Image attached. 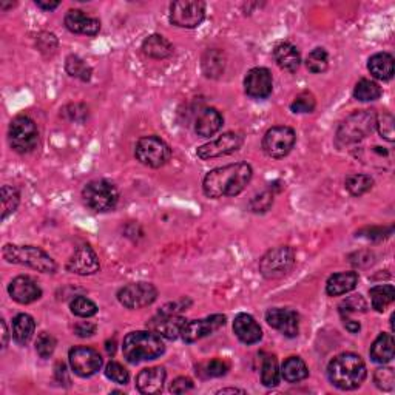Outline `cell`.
<instances>
[{"mask_svg":"<svg viewBox=\"0 0 395 395\" xmlns=\"http://www.w3.org/2000/svg\"><path fill=\"white\" fill-rule=\"evenodd\" d=\"M253 176L252 167L247 163L229 164L213 169L203 181V190L207 198L218 199L237 196L243 192Z\"/></svg>","mask_w":395,"mask_h":395,"instance_id":"cell-1","label":"cell"},{"mask_svg":"<svg viewBox=\"0 0 395 395\" xmlns=\"http://www.w3.org/2000/svg\"><path fill=\"white\" fill-rule=\"evenodd\" d=\"M366 376L367 371L363 358L352 352L337 356L327 366V377L341 391L357 389L363 385Z\"/></svg>","mask_w":395,"mask_h":395,"instance_id":"cell-2","label":"cell"},{"mask_svg":"<svg viewBox=\"0 0 395 395\" xmlns=\"http://www.w3.org/2000/svg\"><path fill=\"white\" fill-rule=\"evenodd\" d=\"M165 351L163 337L153 331H136L130 332L124 338L122 352L124 357L130 363H140V361L155 360L160 357Z\"/></svg>","mask_w":395,"mask_h":395,"instance_id":"cell-3","label":"cell"},{"mask_svg":"<svg viewBox=\"0 0 395 395\" xmlns=\"http://www.w3.org/2000/svg\"><path fill=\"white\" fill-rule=\"evenodd\" d=\"M2 255L6 263L30 267V269H35L42 273H55L57 270V264L55 263V259L45 250L36 246L5 244Z\"/></svg>","mask_w":395,"mask_h":395,"instance_id":"cell-4","label":"cell"},{"mask_svg":"<svg viewBox=\"0 0 395 395\" xmlns=\"http://www.w3.org/2000/svg\"><path fill=\"white\" fill-rule=\"evenodd\" d=\"M377 113L374 110H358L347 116L337 130V143L351 145L369 136L376 129Z\"/></svg>","mask_w":395,"mask_h":395,"instance_id":"cell-5","label":"cell"},{"mask_svg":"<svg viewBox=\"0 0 395 395\" xmlns=\"http://www.w3.org/2000/svg\"><path fill=\"white\" fill-rule=\"evenodd\" d=\"M8 139L11 149L26 155L37 149L39 145V130L35 120L28 116H17L11 120Z\"/></svg>","mask_w":395,"mask_h":395,"instance_id":"cell-6","label":"cell"},{"mask_svg":"<svg viewBox=\"0 0 395 395\" xmlns=\"http://www.w3.org/2000/svg\"><path fill=\"white\" fill-rule=\"evenodd\" d=\"M84 203L95 212H110L119 201V192L115 184L105 179H96L86 184L82 190Z\"/></svg>","mask_w":395,"mask_h":395,"instance_id":"cell-7","label":"cell"},{"mask_svg":"<svg viewBox=\"0 0 395 395\" xmlns=\"http://www.w3.org/2000/svg\"><path fill=\"white\" fill-rule=\"evenodd\" d=\"M295 264V252L289 246L272 249L259 259V272L267 279H277L287 275Z\"/></svg>","mask_w":395,"mask_h":395,"instance_id":"cell-8","label":"cell"},{"mask_svg":"<svg viewBox=\"0 0 395 395\" xmlns=\"http://www.w3.org/2000/svg\"><path fill=\"white\" fill-rule=\"evenodd\" d=\"M135 156L143 165L159 169L170 160L172 149L158 136H144L138 140Z\"/></svg>","mask_w":395,"mask_h":395,"instance_id":"cell-9","label":"cell"},{"mask_svg":"<svg viewBox=\"0 0 395 395\" xmlns=\"http://www.w3.org/2000/svg\"><path fill=\"white\" fill-rule=\"evenodd\" d=\"M295 143L297 135L291 127H272L263 138V151L272 159H283L292 151Z\"/></svg>","mask_w":395,"mask_h":395,"instance_id":"cell-10","label":"cell"},{"mask_svg":"<svg viewBox=\"0 0 395 395\" xmlns=\"http://www.w3.org/2000/svg\"><path fill=\"white\" fill-rule=\"evenodd\" d=\"M205 17V3L199 0H179L170 5V22L179 28H196Z\"/></svg>","mask_w":395,"mask_h":395,"instance_id":"cell-11","label":"cell"},{"mask_svg":"<svg viewBox=\"0 0 395 395\" xmlns=\"http://www.w3.org/2000/svg\"><path fill=\"white\" fill-rule=\"evenodd\" d=\"M156 298H158L156 287L151 283H144V281L127 284L118 292L119 303L127 307V309H133V311L143 309V307L153 304Z\"/></svg>","mask_w":395,"mask_h":395,"instance_id":"cell-12","label":"cell"},{"mask_svg":"<svg viewBox=\"0 0 395 395\" xmlns=\"http://www.w3.org/2000/svg\"><path fill=\"white\" fill-rule=\"evenodd\" d=\"M68 360L71 371L75 372L76 376L84 378L93 377L95 374L99 372L100 367H102V357H100V353L96 349H93V347H73L68 353Z\"/></svg>","mask_w":395,"mask_h":395,"instance_id":"cell-13","label":"cell"},{"mask_svg":"<svg viewBox=\"0 0 395 395\" xmlns=\"http://www.w3.org/2000/svg\"><path fill=\"white\" fill-rule=\"evenodd\" d=\"M244 144V136L239 135L235 131H227L224 135H221L219 138L210 140L204 145H201L198 149V156L201 159H213V158H221L232 155V153L238 151Z\"/></svg>","mask_w":395,"mask_h":395,"instance_id":"cell-14","label":"cell"},{"mask_svg":"<svg viewBox=\"0 0 395 395\" xmlns=\"http://www.w3.org/2000/svg\"><path fill=\"white\" fill-rule=\"evenodd\" d=\"M226 324V317L221 313H215L203 320H193L187 321L181 332V337L185 343H195V341L212 336L213 332H217Z\"/></svg>","mask_w":395,"mask_h":395,"instance_id":"cell-15","label":"cell"},{"mask_svg":"<svg viewBox=\"0 0 395 395\" xmlns=\"http://www.w3.org/2000/svg\"><path fill=\"white\" fill-rule=\"evenodd\" d=\"M267 324L279 331L283 336L295 338L300 333V317L295 311L273 307L266 312Z\"/></svg>","mask_w":395,"mask_h":395,"instance_id":"cell-16","label":"cell"},{"mask_svg":"<svg viewBox=\"0 0 395 395\" xmlns=\"http://www.w3.org/2000/svg\"><path fill=\"white\" fill-rule=\"evenodd\" d=\"M246 95L253 99H266L272 95L273 79L270 71L263 66L252 68L244 79Z\"/></svg>","mask_w":395,"mask_h":395,"instance_id":"cell-17","label":"cell"},{"mask_svg":"<svg viewBox=\"0 0 395 395\" xmlns=\"http://www.w3.org/2000/svg\"><path fill=\"white\" fill-rule=\"evenodd\" d=\"M99 258L89 244L79 246L66 263V270L76 275H93L99 270Z\"/></svg>","mask_w":395,"mask_h":395,"instance_id":"cell-18","label":"cell"},{"mask_svg":"<svg viewBox=\"0 0 395 395\" xmlns=\"http://www.w3.org/2000/svg\"><path fill=\"white\" fill-rule=\"evenodd\" d=\"M8 293L19 304H31L42 297V289L31 277L20 275L10 283Z\"/></svg>","mask_w":395,"mask_h":395,"instance_id":"cell-19","label":"cell"},{"mask_svg":"<svg viewBox=\"0 0 395 395\" xmlns=\"http://www.w3.org/2000/svg\"><path fill=\"white\" fill-rule=\"evenodd\" d=\"M65 26L66 30L76 35H85V36H96L100 31V22L96 17L86 16L84 11L80 10H70L65 16Z\"/></svg>","mask_w":395,"mask_h":395,"instance_id":"cell-20","label":"cell"},{"mask_svg":"<svg viewBox=\"0 0 395 395\" xmlns=\"http://www.w3.org/2000/svg\"><path fill=\"white\" fill-rule=\"evenodd\" d=\"M187 323V320H184L181 315H163V313H158V315L149 321L150 329L158 333L159 337L167 338V340H176L181 337V332H183V327Z\"/></svg>","mask_w":395,"mask_h":395,"instance_id":"cell-21","label":"cell"},{"mask_svg":"<svg viewBox=\"0 0 395 395\" xmlns=\"http://www.w3.org/2000/svg\"><path fill=\"white\" fill-rule=\"evenodd\" d=\"M165 369L160 366L147 367L140 371L136 377V387L140 394L144 395H155L163 391L165 383Z\"/></svg>","mask_w":395,"mask_h":395,"instance_id":"cell-22","label":"cell"},{"mask_svg":"<svg viewBox=\"0 0 395 395\" xmlns=\"http://www.w3.org/2000/svg\"><path fill=\"white\" fill-rule=\"evenodd\" d=\"M233 332L238 337L241 343L244 345H255L263 338V331L257 323V320L249 313H239L233 321Z\"/></svg>","mask_w":395,"mask_h":395,"instance_id":"cell-23","label":"cell"},{"mask_svg":"<svg viewBox=\"0 0 395 395\" xmlns=\"http://www.w3.org/2000/svg\"><path fill=\"white\" fill-rule=\"evenodd\" d=\"M224 119L217 109H203L195 119V131L201 138H210L221 130Z\"/></svg>","mask_w":395,"mask_h":395,"instance_id":"cell-24","label":"cell"},{"mask_svg":"<svg viewBox=\"0 0 395 395\" xmlns=\"http://www.w3.org/2000/svg\"><path fill=\"white\" fill-rule=\"evenodd\" d=\"M273 59L281 70L295 73L301 65V55L295 45L289 42H281L273 50Z\"/></svg>","mask_w":395,"mask_h":395,"instance_id":"cell-25","label":"cell"},{"mask_svg":"<svg viewBox=\"0 0 395 395\" xmlns=\"http://www.w3.org/2000/svg\"><path fill=\"white\" fill-rule=\"evenodd\" d=\"M358 284V273L357 272H340L327 279L326 293L329 297H340L345 293L353 291Z\"/></svg>","mask_w":395,"mask_h":395,"instance_id":"cell-26","label":"cell"},{"mask_svg":"<svg viewBox=\"0 0 395 395\" xmlns=\"http://www.w3.org/2000/svg\"><path fill=\"white\" fill-rule=\"evenodd\" d=\"M143 51L151 59H167L173 55V45L160 35H151L143 42Z\"/></svg>","mask_w":395,"mask_h":395,"instance_id":"cell-27","label":"cell"},{"mask_svg":"<svg viewBox=\"0 0 395 395\" xmlns=\"http://www.w3.org/2000/svg\"><path fill=\"white\" fill-rule=\"evenodd\" d=\"M371 75L378 80H391L394 76V57L389 53H377L367 64Z\"/></svg>","mask_w":395,"mask_h":395,"instance_id":"cell-28","label":"cell"},{"mask_svg":"<svg viewBox=\"0 0 395 395\" xmlns=\"http://www.w3.org/2000/svg\"><path fill=\"white\" fill-rule=\"evenodd\" d=\"M35 329V318L28 315V313H19V315L12 320V338H15L16 343L20 346L30 343Z\"/></svg>","mask_w":395,"mask_h":395,"instance_id":"cell-29","label":"cell"},{"mask_svg":"<svg viewBox=\"0 0 395 395\" xmlns=\"http://www.w3.org/2000/svg\"><path fill=\"white\" fill-rule=\"evenodd\" d=\"M394 337L391 333H380V336L374 341L371 346V358L376 361V363H389L394 358Z\"/></svg>","mask_w":395,"mask_h":395,"instance_id":"cell-30","label":"cell"},{"mask_svg":"<svg viewBox=\"0 0 395 395\" xmlns=\"http://www.w3.org/2000/svg\"><path fill=\"white\" fill-rule=\"evenodd\" d=\"M281 377L287 383H300V381L309 377V369H307L306 363L300 357H289L283 363V367H281Z\"/></svg>","mask_w":395,"mask_h":395,"instance_id":"cell-31","label":"cell"},{"mask_svg":"<svg viewBox=\"0 0 395 395\" xmlns=\"http://www.w3.org/2000/svg\"><path fill=\"white\" fill-rule=\"evenodd\" d=\"M358 156L365 164L377 167V169H386L392 164V153L385 147H367L358 153Z\"/></svg>","mask_w":395,"mask_h":395,"instance_id":"cell-32","label":"cell"},{"mask_svg":"<svg viewBox=\"0 0 395 395\" xmlns=\"http://www.w3.org/2000/svg\"><path fill=\"white\" fill-rule=\"evenodd\" d=\"M226 57L219 50H207L203 56V71L207 77L217 79L224 73Z\"/></svg>","mask_w":395,"mask_h":395,"instance_id":"cell-33","label":"cell"},{"mask_svg":"<svg viewBox=\"0 0 395 395\" xmlns=\"http://www.w3.org/2000/svg\"><path fill=\"white\" fill-rule=\"evenodd\" d=\"M371 295V303L372 307L377 312H385L387 309V306L394 303L395 300V289L391 284H383V286H374L369 291Z\"/></svg>","mask_w":395,"mask_h":395,"instance_id":"cell-34","label":"cell"},{"mask_svg":"<svg viewBox=\"0 0 395 395\" xmlns=\"http://www.w3.org/2000/svg\"><path fill=\"white\" fill-rule=\"evenodd\" d=\"M65 70L71 77L80 79V80H84V82H89L93 75L91 66L86 64L82 57L75 56V55L66 57Z\"/></svg>","mask_w":395,"mask_h":395,"instance_id":"cell-35","label":"cell"},{"mask_svg":"<svg viewBox=\"0 0 395 395\" xmlns=\"http://www.w3.org/2000/svg\"><path fill=\"white\" fill-rule=\"evenodd\" d=\"M345 185H346V190L349 192L352 196H361L372 189L374 179L369 175L353 173V175H349L346 178Z\"/></svg>","mask_w":395,"mask_h":395,"instance_id":"cell-36","label":"cell"},{"mask_svg":"<svg viewBox=\"0 0 395 395\" xmlns=\"http://www.w3.org/2000/svg\"><path fill=\"white\" fill-rule=\"evenodd\" d=\"M381 96V89L378 84L369 79H361L357 82L356 89H353V98L361 102H371V100H377Z\"/></svg>","mask_w":395,"mask_h":395,"instance_id":"cell-37","label":"cell"},{"mask_svg":"<svg viewBox=\"0 0 395 395\" xmlns=\"http://www.w3.org/2000/svg\"><path fill=\"white\" fill-rule=\"evenodd\" d=\"M261 383L266 387H275L279 383L278 361L273 356L266 357L261 366Z\"/></svg>","mask_w":395,"mask_h":395,"instance_id":"cell-38","label":"cell"},{"mask_svg":"<svg viewBox=\"0 0 395 395\" xmlns=\"http://www.w3.org/2000/svg\"><path fill=\"white\" fill-rule=\"evenodd\" d=\"M306 66L307 70L311 73H315V75H320V73H324L329 66V55L324 48H315L309 53V56L306 59Z\"/></svg>","mask_w":395,"mask_h":395,"instance_id":"cell-39","label":"cell"},{"mask_svg":"<svg viewBox=\"0 0 395 395\" xmlns=\"http://www.w3.org/2000/svg\"><path fill=\"white\" fill-rule=\"evenodd\" d=\"M20 203V195L16 187L3 185L2 187V219L5 221L16 212Z\"/></svg>","mask_w":395,"mask_h":395,"instance_id":"cell-40","label":"cell"},{"mask_svg":"<svg viewBox=\"0 0 395 395\" xmlns=\"http://www.w3.org/2000/svg\"><path fill=\"white\" fill-rule=\"evenodd\" d=\"M70 309L76 317H80V318H90V317H95L98 313L96 303H93L90 298H85V297H76L75 300H73L70 303Z\"/></svg>","mask_w":395,"mask_h":395,"instance_id":"cell-41","label":"cell"},{"mask_svg":"<svg viewBox=\"0 0 395 395\" xmlns=\"http://www.w3.org/2000/svg\"><path fill=\"white\" fill-rule=\"evenodd\" d=\"M374 383L380 391L391 392L395 387V374L392 367H380L374 374Z\"/></svg>","mask_w":395,"mask_h":395,"instance_id":"cell-42","label":"cell"},{"mask_svg":"<svg viewBox=\"0 0 395 395\" xmlns=\"http://www.w3.org/2000/svg\"><path fill=\"white\" fill-rule=\"evenodd\" d=\"M394 124H395V120H394V116L391 115V113H387V111H383L381 115H377V122H376V127L378 129V133H380V136L386 139L387 143H392L394 140Z\"/></svg>","mask_w":395,"mask_h":395,"instance_id":"cell-43","label":"cell"},{"mask_svg":"<svg viewBox=\"0 0 395 395\" xmlns=\"http://www.w3.org/2000/svg\"><path fill=\"white\" fill-rule=\"evenodd\" d=\"M105 376L118 385H127L130 380L129 371H127L122 365L118 363V361H110V363L105 366Z\"/></svg>","mask_w":395,"mask_h":395,"instance_id":"cell-44","label":"cell"},{"mask_svg":"<svg viewBox=\"0 0 395 395\" xmlns=\"http://www.w3.org/2000/svg\"><path fill=\"white\" fill-rule=\"evenodd\" d=\"M201 367H203V371H199L201 374H204L205 377L215 378V377H223V376H226L230 366H229V363H227L226 360L215 358V360L207 361V363H204Z\"/></svg>","mask_w":395,"mask_h":395,"instance_id":"cell-45","label":"cell"},{"mask_svg":"<svg viewBox=\"0 0 395 395\" xmlns=\"http://www.w3.org/2000/svg\"><path fill=\"white\" fill-rule=\"evenodd\" d=\"M315 98L311 93H301L295 99H293V102L291 104V110L293 113H312L315 110Z\"/></svg>","mask_w":395,"mask_h":395,"instance_id":"cell-46","label":"cell"},{"mask_svg":"<svg viewBox=\"0 0 395 395\" xmlns=\"http://www.w3.org/2000/svg\"><path fill=\"white\" fill-rule=\"evenodd\" d=\"M273 204V192L272 190H266L261 192L259 195L253 196L249 203V209L253 213H264L272 207Z\"/></svg>","mask_w":395,"mask_h":395,"instance_id":"cell-47","label":"cell"},{"mask_svg":"<svg viewBox=\"0 0 395 395\" xmlns=\"http://www.w3.org/2000/svg\"><path fill=\"white\" fill-rule=\"evenodd\" d=\"M55 349H56V338L46 332L40 333L36 340V352L39 353V357L48 358L53 356Z\"/></svg>","mask_w":395,"mask_h":395,"instance_id":"cell-48","label":"cell"},{"mask_svg":"<svg viewBox=\"0 0 395 395\" xmlns=\"http://www.w3.org/2000/svg\"><path fill=\"white\" fill-rule=\"evenodd\" d=\"M366 309H367V304H366L365 298L361 295H353V297L346 298L343 303L340 304V313L343 317L349 315V313L352 312H366Z\"/></svg>","mask_w":395,"mask_h":395,"instance_id":"cell-49","label":"cell"},{"mask_svg":"<svg viewBox=\"0 0 395 395\" xmlns=\"http://www.w3.org/2000/svg\"><path fill=\"white\" fill-rule=\"evenodd\" d=\"M189 306H190V300L181 298V300L173 301V303L165 304L163 309L159 311V313H163V315H179V313L185 311Z\"/></svg>","mask_w":395,"mask_h":395,"instance_id":"cell-50","label":"cell"},{"mask_svg":"<svg viewBox=\"0 0 395 395\" xmlns=\"http://www.w3.org/2000/svg\"><path fill=\"white\" fill-rule=\"evenodd\" d=\"M193 389V381L187 377H178L176 380H173V383L170 385V392L173 394H185Z\"/></svg>","mask_w":395,"mask_h":395,"instance_id":"cell-51","label":"cell"},{"mask_svg":"<svg viewBox=\"0 0 395 395\" xmlns=\"http://www.w3.org/2000/svg\"><path fill=\"white\" fill-rule=\"evenodd\" d=\"M75 332L76 336L86 338V337H91L96 333V324L95 323H90V321H80L75 326Z\"/></svg>","mask_w":395,"mask_h":395,"instance_id":"cell-52","label":"cell"},{"mask_svg":"<svg viewBox=\"0 0 395 395\" xmlns=\"http://www.w3.org/2000/svg\"><path fill=\"white\" fill-rule=\"evenodd\" d=\"M343 321H345V327L349 332L357 333L360 331V323H358V321L351 320V318H347V317H343Z\"/></svg>","mask_w":395,"mask_h":395,"instance_id":"cell-53","label":"cell"},{"mask_svg":"<svg viewBox=\"0 0 395 395\" xmlns=\"http://www.w3.org/2000/svg\"><path fill=\"white\" fill-rule=\"evenodd\" d=\"M36 5L39 6L40 10H45V11H53L56 10L59 6V2H44V0H36Z\"/></svg>","mask_w":395,"mask_h":395,"instance_id":"cell-54","label":"cell"},{"mask_svg":"<svg viewBox=\"0 0 395 395\" xmlns=\"http://www.w3.org/2000/svg\"><path fill=\"white\" fill-rule=\"evenodd\" d=\"M2 337H3V341H2V349H6V346H8V327H6V323H5V320H2Z\"/></svg>","mask_w":395,"mask_h":395,"instance_id":"cell-55","label":"cell"},{"mask_svg":"<svg viewBox=\"0 0 395 395\" xmlns=\"http://www.w3.org/2000/svg\"><path fill=\"white\" fill-rule=\"evenodd\" d=\"M246 394L244 389H237V387H227V389H221L217 394Z\"/></svg>","mask_w":395,"mask_h":395,"instance_id":"cell-56","label":"cell"}]
</instances>
